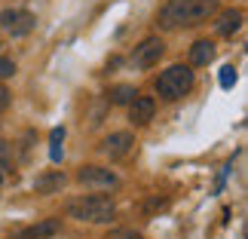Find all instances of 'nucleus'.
Wrapping results in <instances>:
<instances>
[{
  "label": "nucleus",
  "mask_w": 248,
  "mask_h": 239,
  "mask_svg": "<svg viewBox=\"0 0 248 239\" xmlns=\"http://www.w3.org/2000/svg\"><path fill=\"white\" fill-rule=\"evenodd\" d=\"M217 0H169L159 9L156 22L163 28H196L205 25L208 18H215Z\"/></svg>",
  "instance_id": "obj_1"
},
{
  "label": "nucleus",
  "mask_w": 248,
  "mask_h": 239,
  "mask_svg": "<svg viewBox=\"0 0 248 239\" xmlns=\"http://www.w3.org/2000/svg\"><path fill=\"white\" fill-rule=\"evenodd\" d=\"M193 83H196V74H193L190 64H169L156 77L154 89L163 101H178V98H184V95H190Z\"/></svg>",
  "instance_id": "obj_2"
},
{
  "label": "nucleus",
  "mask_w": 248,
  "mask_h": 239,
  "mask_svg": "<svg viewBox=\"0 0 248 239\" xmlns=\"http://www.w3.org/2000/svg\"><path fill=\"white\" fill-rule=\"evenodd\" d=\"M113 215H117V206L110 196H80L68 203V218L83 224H110Z\"/></svg>",
  "instance_id": "obj_3"
},
{
  "label": "nucleus",
  "mask_w": 248,
  "mask_h": 239,
  "mask_svg": "<svg viewBox=\"0 0 248 239\" xmlns=\"http://www.w3.org/2000/svg\"><path fill=\"white\" fill-rule=\"evenodd\" d=\"M163 55H166L163 37L150 34V37H144V40L135 46V52H132V68L147 71V68H154V64H159V59H163Z\"/></svg>",
  "instance_id": "obj_4"
},
{
  "label": "nucleus",
  "mask_w": 248,
  "mask_h": 239,
  "mask_svg": "<svg viewBox=\"0 0 248 239\" xmlns=\"http://www.w3.org/2000/svg\"><path fill=\"white\" fill-rule=\"evenodd\" d=\"M0 28L9 37H28L37 28V16L28 9H3L0 13Z\"/></svg>",
  "instance_id": "obj_5"
},
{
  "label": "nucleus",
  "mask_w": 248,
  "mask_h": 239,
  "mask_svg": "<svg viewBox=\"0 0 248 239\" xmlns=\"http://www.w3.org/2000/svg\"><path fill=\"white\" fill-rule=\"evenodd\" d=\"M77 181L83 187H95V190H110L120 184V175L104 166H80L77 169Z\"/></svg>",
  "instance_id": "obj_6"
},
{
  "label": "nucleus",
  "mask_w": 248,
  "mask_h": 239,
  "mask_svg": "<svg viewBox=\"0 0 248 239\" xmlns=\"http://www.w3.org/2000/svg\"><path fill=\"white\" fill-rule=\"evenodd\" d=\"M101 150L110 159H123L135 150V135H132V132H110V135L101 141Z\"/></svg>",
  "instance_id": "obj_7"
},
{
  "label": "nucleus",
  "mask_w": 248,
  "mask_h": 239,
  "mask_svg": "<svg viewBox=\"0 0 248 239\" xmlns=\"http://www.w3.org/2000/svg\"><path fill=\"white\" fill-rule=\"evenodd\" d=\"M156 113V101L150 98V95H135V98L129 101V120L135 123V126H147L150 120H154Z\"/></svg>",
  "instance_id": "obj_8"
},
{
  "label": "nucleus",
  "mask_w": 248,
  "mask_h": 239,
  "mask_svg": "<svg viewBox=\"0 0 248 239\" xmlns=\"http://www.w3.org/2000/svg\"><path fill=\"white\" fill-rule=\"evenodd\" d=\"M215 16H217L215 18V31L221 37H233L242 28V22H245V13H242V9H233V6L230 9H217Z\"/></svg>",
  "instance_id": "obj_9"
},
{
  "label": "nucleus",
  "mask_w": 248,
  "mask_h": 239,
  "mask_svg": "<svg viewBox=\"0 0 248 239\" xmlns=\"http://www.w3.org/2000/svg\"><path fill=\"white\" fill-rule=\"evenodd\" d=\"M64 184H68V175H64V172H59V169H52V172L37 175L34 190H37V193H43V196H49V193H62Z\"/></svg>",
  "instance_id": "obj_10"
},
{
  "label": "nucleus",
  "mask_w": 248,
  "mask_h": 239,
  "mask_svg": "<svg viewBox=\"0 0 248 239\" xmlns=\"http://www.w3.org/2000/svg\"><path fill=\"white\" fill-rule=\"evenodd\" d=\"M62 230V218H46V221H37L31 227H25L18 236H25V239H49Z\"/></svg>",
  "instance_id": "obj_11"
},
{
  "label": "nucleus",
  "mask_w": 248,
  "mask_h": 239,
  "mask_svg": "<svg viewBox=\"0 0 248 239\" xmlns=\"http://www.w3.org/2000/svg\"><path fill=\"white\" fill-rule=\"evenodd\" d=\"M215 62V43L212 40H196L190 46V68H205Z\"/></svg>",
  "instance_id": "obj_12"
},
{
  "label": "nucleus",
  "mask_w": 248,
  "mask_h": 239,
  "mask_svg": "<svg viewBox=\"0 0 248 239\" xmlns=\"http://www.w3.org/2000/svg\"><path fill=\"white\" fill-rule=\"evenodd\" d=\"M138 95V89L135 86H129V83H120V86H113V89L108 92V101L110 104H129L132 98Z\"/></svg>",
  "instance_id": "obj_13"
},
{
  "label": "nucleus",
  "mask_w": 248,
  "mask_h": 239,
  "mask_svg": "<svg viewBox=\"0 0 248 239\" xmlns=\"http://www.w3.org/2000/svg\"><path fill=\"white\" fill-rule=\"evenodd\" d=\"M62 141H64V126H55L52 132H49V159L52 162H62Z\"/></svg>",
  "instance_id": "obj_14"
},
{
  "label": "nucleus",
  "mask_w": 248,
  "mask_h": 239,
  "mask_svg": "<svg viewBox=\"0 0 248 239\" xmlns=\"http://www.w3.org/2000/svg\"><path fill=\"white\" fill-rule=\"evenodd\" d=\"M236 80H239L236 68H233V64H224V68H221V89H233Z\"/></svg>",
  "instance_id": "obj_15"
},
{
  "label": "nucleus",
  "mask_w": 248,
  "mask_h": 239,
  "mask_svg": "<svg viewBox=\"0 0 248 239\" xmlns=\"http://www.w3.org/2000/svg\"><path fill=\"white\" fill-rule=\"evenodd\" d=\"M16 74V62L13 59H3V55H0V80H9Z\"/></svg>",
  "instance_id": "obj_16"
},
{
  "label": "nucleus",
  "mask_w": 248,
  "mask_h": 239,
  "mask_svg": "<svg viewBox=\"0 0 248 239\" xmlns=\"http://www.w3.org/2000/svg\"><path fill=\"white\" fill-rule=\"evenodd\" d=\"M9 104H13V92H9L3 83H0V113H3V111L9 108Z\"/></svg>",
  "instance_id": "obj_17"
},
{
  "label": "nucleus",
  "mask_w": 248,
  "mask_h": 239,
  "mask_svg": "<svg viewBox=\"0 0 248 239\" xmlns=\"http://www.w3.org/2000/svg\"><path fill=\"white\" fill-rule=\"evenodd\" d=\"M9 150H13V144L0 138V166H6V159H9Z\"/></svg>",
  "instance_id": "obj_18"
},
{
  "label": "nucleus",
  "mask_w": 248,
  "mask_h": 239,
  "mask_svg": "<svg viewBox=\"0 0 248 239\" xmlns=\"http://www.w3.org/2000/svg\"><path fill=\"white\" fill-rule=\"evenodd\" d=\"M110 239H141V236H138V233H132V230H117Z\"/></svg>",
  "instance_id": "obj_19"
},
{
  "label": "nucleus",
  "mask_w": 248,
  "mask_h": 239,
  "mask_svg": "<svg viewBox=\"0 0 248 239\" xmlns=\"http://www.w3.org/2000/svg\"><path fill=\"white\" fill-rule=\"evenodd\" d=\"M16 239H25V236H16Z\"/></svg>",
  "instance_id": "obj_20"
}]
</instances>
